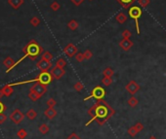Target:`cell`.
<instances>
[{"label":"cell","instance_id":"6da1fadb","mask_svg":"<svg viewBox=\"0 0 166 139\" xmlns=\"http://www.w3.org/2000/svg\"><path fill=\"white\" fill-rule=\"evenodd\" d=\"M88 114L91 116V120L85 124V126H89L92 122L96 121L100 126H103L110 118L114 115V110L110 107L104 99L97 100V102L89 109Z\"/></svg>","mask_w":166,"mask_h":139},{"label":"cell","instance_id":"7a4b0ae2","mask_svg":"<svg viewBox=\"0 0 166 139\" xmlns=\"http://www.w3.org/2000/svg\"><path fill=\"white\" fill-rule=\"evenodd\" d=\"M23 53H25V56H28V58H30V60H36V58L42 53L43 50H42L40 45L37 43L35 40H31V41L23 48Z\"/></svg>","mask_w":166,"mask_h":139},{"label":"cell","instance_id":"3957f363","mask_svg":"<svg viewBox=\"0 0 166 139\" xmlns=\"http://www.w3.org/2000/svg\"><path fill=\"white\" fill-rule=\"evenodd\" d=\"M129 16L131 17V19L135 20V23H136V30L137 33L140 34V28H139V19L141 18L142 16V9L138 6H132L129 8Z\"/></svg>","mask_w":166,"mask_h":139},{"label":"cell","instance_id":"277c9868","mask_svg":"<svg viewBox=\"0 0 166 139\" xmlns=\"http://www.w3.org/2000/svg\"><path fill=\"white\" fill-rule=\"evenodd\" d=\"M105 95H106L105 89L102 88V87L97 86V87H95L93 89H92L91 95H90L89 96H87V97H85L84 100L86 101V100L91 99V98H95L96 100H101V99H104Z\"/></svg>","mask_w":166,"mask_h":139},{"label":"cell","instance_id":"5b68a950","mask_svg":"<svg viewBox=\"0 0 166 139\" xmlns=\"http://www.w3.org/2000/svg\"><path fill=\"white\" fill-rule=\"evenodd\" d=\"M53 76H52L51 73H49L48 71H43L41 72L40 74L37 76L36 79H34L33 81L34 82H39V83L45 85V86H47V85H49L50 83L52 82V80H53Z\"/></svg>","mask_w":166,"mask_h":139},{"label":"cell","instance_id":"8992f818","mask_svg":"<svg viewBox=\"0 0 166 139\" xmlns=\"http://www.w3.org/2000/svg\"><path fill=\"white\" fill-rule=\"evenodd\" d=\"M25 115L23 114V112H21L19 109L14 110V111L10 114V116H9L10 120L15 124H20V122H22L23 119H25Z\"/></svg>","mask_w":166,"mask_h":139},{"label":"cell","instance_id":"52a82bcc","mask_svg":"<svg viewBox=\"0 0 166 139\" xmlns=\"http://www.w3.org/2000/svg\"><path fill=\"white\" fill-rule=\"evenodd\" d=\"M29 91H33V93H37V95H38L40 97H41V96L43 95L44 93H46L47 88H46V86H45V85L39 83V82H36V83H35L34 85H32V86L30 87Z\"/></svg>","mask_w":166,"mask_h":139},{"label":"cell","instance_id":"ba28073f","mask_svg":"<svg viewBox=\"0 0 166 139\" xmlns=\"http://www.w3.org/2000/svg\"><path fill=\"white\" fill-rule=\"evenodd\" d=\"M125 89H126V91L130 93V95H134L135 93H136L137 91H138L139 89H140V86H139V84L137 83L136 81H133V80H132V81H130L129 83L126 85Z\"/></svg>","mask_w":166,"mask_h":139},{"label":"cell","instance_id":"9c48e42d","mask_svg":"<svg viewBox=\"0 0 166 139\" xmlns=\"http://www.w3.org/2000/svg\"><path fill=\"white\" fill-rule=\"evenodd\" d=\"M64 53H65L68 58H72V56H74L77 54V48L75 47V45L70 43V44L66 45V46L65 47V49H64Z\"/></svg>","mask_w":166,"mask_h":139},{"label":"cell","instance_id":"30bf717a","mask_svg":"<svg viewBox=\"0 0 166 139\" xmlns=\"http://www.w3.org/2000/svg\"><path fill=\"white\" fill-rule=\"evenodd\" d=\"M36 67L38 68L41 72L48 71L50 68L52 67V63H51V61L45 60H42L41 58V60H39L38 62L36 63Z\"/></svg>","mask_w":166,"mask_h":139},{"label":"cell","instance_id":"8fae6325","mask_svg":"<svg viewBox=\"0 0 166 139\" xmlns=\"http://www.w3.org/2000/svg\"><path fill=\"white\" fill-rule=\"evenodd\" d=\"M51 74H52V76H53L54 79L59 80V79H61L62 77H63L64 75L66 74V71L64 70V68L59 67V66H55V67L52 68Z\"/></svg>","mask_w":166,"mask_h":139},{"label":"cell","instance_id":"7c38bea8","mask_svg":"<svg viewBox=\"0 0 166 139\" xmlns=\"http://www.w3.org/2000/svg\"><path fill=\"white\" fill-rule=\"evenodd\" d=\"M119 46L121 47V49H122L123 51L127 52V51H129L130 49H131L132 47H133V42L130 39L123 38L121 41L119 42Z\"/></svg>","mask_w":166,"mask_h":139},{"label":"cell","instance_id":"4fadbf2b","mask_svg":"<svg viewBox=\"0 0 166 139\" xmlns=\"http://www.w3.org/2000/svg\"><path fill=\"white\" fill-rule=\"evenodd\" d=\"M44 115H45V117L47 118V119H49V120H52V119H54L56 116H57V111L54 108H50L48 107V109H46L44 111Z\"/></svg>","mask_w":166,"mask_h":139},{"label":"cell","instance_id":"5bb4252c","mask_svg":"<svg viewBox=\"0 0 166 139\" xmlns=\"http://www.w3.org/2000/svg\"><path fill=\"white\" fill-rule=\"evenodd\" d=\"M3 64L5 65V67H7L9 69L8 71H10V69L12 67L15 66L16 63H15V60H14L13 58H11V56H7L3 61Z\"/></svg>","mask_w":166,"mask_h":139},{"label":"cell","instance_id":"9a60e30c","mask_svg":"<svg viewBox=\"0 0 166 139\" xmlns=\"http://www.w3.org/2000/svg\"><path fill=\"white\" fill-rule=\"evenodd\" d=\"M8 3L12 8L19 9L23 4V0H8Z\"/></svg>","mask_w":166,"mask_h":139},{"label":"cell","instance_id":"2e32d148","mask_svg":"<svg viewBox=\"0 0 166 139\" xmlns=\"http://www.w3.org/2000/svg\"><path fill=\"white\" fill-rule=\"evenodd\" d=\"M136 1H138V0H119L118 3H119L124 9H128V8H130L132 4Z\"/></svg>","mask_w":166,"mask_h":139},{"label":"cell","instance_id":"e0dca14e","mask_svg":"<svg viewBox=\"0 0 166 139\" xmlns=\"http://www.w3.org/2000/svg\"><path fill=\"white\" fill-rule=\"evenodd\" d=\"M115 20L117 21L118 23H120V24H123V23H124L127 21V16L125 15L123 12H120V13H118L117 15H116Z\"/></svg>","mask_w":166,"mask_h":139},{"label":"cell","instance_id":"ac0fdd59","mask_svg":"<svg viewBox=\"0 0 166 139\" xmlns=\"http://www.w3.org/2000/svg\"><path fill=\"white\" fill-rule=\"evenodd\" d=\"M25 117H27L28 120L32 121V120H34L35 118L37 117V113L35 112L33 109H29L27 113H25Z\"/></svg>","mask_w":166,"mask_h":139},{"label":"cell","instance_id":"d6986e66","mask_svg":"<svg viewBox=\"0 0 166 139\" xmlns=\"http://www.w3.org/2000/svg\"><path fill=\"white\" fill-rule=\"evenodd\" d=\"M2 91H3L4 93V95L5 96H11L12 93H13V88H12L11 86H4L3 88H2Z\"/></svg>","mask_w":166,"mask_h":139},{"label":"cell","instance_id":"ffe728a7","mask_svg":"<svg viewBox=\"0 0 166 139\" xmlns=\"http://www.w3.org/2000/svg\"><path fill=\"white\" fill-rule=\"evenodd\" d=\"M38 130H39V132H41L42 134H46V133H48V132H49L50 128L48 126V124H40V126H39Z\"/></svg>","mask_w":166,"mask_h":139},{"label":"cell","instance_id":"44dd1931","mask_svg":"<svg viewBox=\"0 0 166 139\" xmlns=\"http://www.w3.org/2000/svg\"><path fill=\"white\" fill-rule=\"evenodd\" d=\"M103 74L105 77H112L113 75H114V70L110 67H106V69L104 70Z\"/></svg>","mask_w":166,"mask_h":139},{"label":"cell","instance_id":"7402d4cb","mask_svg":"<svg viewBox=\"0 0 166 139\" xmlns=\"http://www.w3.org/2000/svg\"><path fill=\"white\" fill-rule=\"evenodd\" d=\"M68 27L70 28V30H76L78 27V23L75 20H72L70 22H68Z\"/></svg>","mask_w":166,"mask_h":139},{"label":"cell","instance_id":"603a6c76","mask_svg":"<svg viewBox=\"0 0 166 139\" xmlns=\"http://www.w3.org/2000/svg\"><path fill=\"white\" fill-rule=\"evenodd\" d=\"M17 136H18L20 139H25V137L27 136V130H25V128H21L18 130V132H17Z\"/></svg>","mask_w":166,"mask_h":139},{"label":"cell","instance_id":"cb8c5ba5","mask_svg":"<svg viewBox=\"0 0 166 139\" xmlns=\"http://www.w3.org/2000/svg\"><path fill=\"white\" fill-rule=\"evenodd\" d=\"M138 103H139V100L136 97H134V96H132V97H130L128 99V104L131 106V107H136L138 105Z\"/></svg>","mask_w":166,"mask_h":139},{"label":"cell","instance_id":"d4e9b609","mask_svg":"<svg viewBox=\"0 0 166 139\" xmlns=\"http://www.w3.org/2000/svg\"><path fill=\"white\" fill-rule=\"evenodd\" d=\"M42 60L51 61L52 60H53V55H52L50 52H44V53L42 54Z\"/></svg>","mask_w":166,"mask_h":139},{"label":"cell","instance_id":"484cf974","mask_svg":"<svg viewBox=\"0 0 166 139\" xmlns=\"http://www.w3.org/2000/svg\"><path fill=\"white\" fill-rule=\"evenodd\" d=\"M66 65V61L64 60L63 58H58V60L56 61V66H59V67H62L64 68Z\"/></svg>","mask_w":166,"mask_h":139},{"label":"cell","instance_id":"4316f807","mask_svg":"<svg viewBox=\"0 0 166 139\" xmlns=\"http://www.w3.org/2000/svg\"><path fill=\"white\" fill-rule=\"evenodd\" d=\"M28 98L31 99L32 101H36V100L39 99L40 96L37 95V93H33V91H29V93H28Z\"/></svg>","mask_w":166,"mask_h":139},{"label":"cell","instance_id":"83f0119b","mask_svg":"<svg viewBox=\"0 0 166 139\" xmlns=\"http://www.w3.org/2000/svg\"><path fill=\"white\" fill-rule=\"evenodd\" d=\"M102 83H103L104 86L108 87L112 84V79H111V77H105V78H103V80H102Z\"/></svg>","mask_w":166,"mask_h":139},{"label":"cell","instance_id":"f1b7e54d","mask_svg":"<svg viewBox=\"0 0 166 139\" xmlns=\"http://www.w3.org/2000/svg\"><path fill=\"white\" fill-rule=\"evenodd\" d=\"M29 23H31V25L32 26H38L39 25V23H40V20L37 17H32L31 19H30V21H29Z\"/></svg>","mask_w":166,"mask_h":139},{"label":"cell","instance_id":"f546056e","mask_svg":"<svg viewBox=\"0 0 166 139\" xmlns=\"http://www.w3.org/2000/svg\"><path fill=\"white\" fill-rule=\"evenodd\" d=\"M128 134H129L130 136H132V137H134V136H136L137 134H138V130H137L136 128H135V126H131L129 129H128Z\"/></svg>","mask_w":166,"mask_h":139},{"label":"cell","instance_id":"4dcf8cb0","mask_svg":"<svg viewBox=\"0 0 166 139\" xmlns=\"http://www.w3.org/2000/svg\"><path fill=\"white\" fill-rule=\"evenodd\" d=\"M138 3H139L140 6L146 8V7H148L149 5V3H151V0H138Z\"/></svg>","mask_w":166,"mask_h":139},{"label":"cell","instance_id":"1f68e13d","mask_svg":"<svg viewBox=\"0 0 166 139\" xmlns=\"http://www.w3.org/2000/svg\"><path fill=\"white\" fill-rule=\"evenodd\" d=\"M75 60H76V61H78V62H82V61L85 60L84 54H82V53H77L76 55H75Z\"/></svg>","mask_w":166,"mask_h":139},{"label":"cell","instance_id":"d6a6232c","mask_svg":"<svg viewBox=\"0 0 166 139\" xmlns=\"http://www.w3.org/2000/svg\"><path fill=\"white\" fill-rule=\"evenodd\" d=\"M73 87H74L75 91H78V93H79V91H81L82 89H83V88H84V86H83V84L81 83V82H77V83H75V85Z\"/></svg>","mask_w":166,"mask_h":139},{"label":"cell","instance_id":"836d02e7","mask_svg":"<svg viewBox=\"0 0 166 139\" xmlns=\"http://www.w3.org/2000/svg\"><path fill=\"white\" fill-rule=\"evenodd\" d=\"M131 35H132L131 31L128 30V29H124L122 31V37L123 38H125V39H129L130 37H131Z\"/></svg>","mask_w":166,"mask_h":139},{"label":"cell","instance_id":"e575fe53","mask_svg":"<svg viewBox=\"0 0 166 139\" xmlns=\"http://www.w3.org/2000/svg\"><path fill=\"white\" fill-rule=\"evenodd\" d=\"M56 104H57V102L54 98H49V99L47 100V105H48V107L50 108H54L56 106Z\"/></svg>","mask_w":166,"mask_h":139},{"label":"cell","instance_id":"d590c367","mask_svg":"<svg viewBox=\"0 0 166 139\" xmlns=\"http://www.w3.org/2000/svg\"><path fill=\"white\" fill-rule=\"evenodd\" d=\"M50 7H51V9L53 11H58L59 9L61 8V5L59 4V2L55 1V2H53V3L51 4V6H50Z\"/></svg>","mask_w":166,"mask_h":139},{"label":"cell","instance_id":"8d00e7d4","mask_svg":"<svg viewBox=\"0 0 166 139\" xmlns=\"http://www.w3.org/2000/svg\"><path fill=\"white\" fill-rule=\"evenodd\" d=\"M84 56H85V60H90V58L93 56V54H92V52L90 50H86L84 52Z\"/></svg>","mask_w":166,"mask_h":139},{"label":"cell","instance_id":"74e56055","mask_svg":"<svg viewBox=\"0 0 166 139\" xmlns=\"http://www.w3.org/2000/svg\"><path fill=\"white\" fill-rule=\"evenodd\" d=\"M134 126H135V128L138 130V132H140V131H142L144 129V126L142 122H137V124H134Z\"/></svg>","mask_w":166,"mask_h":139},{"label":"cell","instance_id":"f35d334b","mask_svg":"<svg viewBox=\"0 0 166 139\" xmlns=\"http://www.w3.org/2000/svg\"><path fill=\"white\" fill-rule=\"evenodd\" d=\"M7 120V116L4 113H0V124H3L5 122V121Z\"/></svg>","mask_w":166,"mask_h":139},{"label":"cell","instance_id":"ab89813d","mask_svg":"<svg viewBox=\"0 0 166 139\" xmlns=\"http://www.w3.org/2000/svg\"><path fill=\"white\" fill-rule=\"evenodd\" d=\"M70 1H72L75 6H79V5H81L85 0H70Z\"/></svg>","mask_w":166,"mask_h":139},{"label":"cell","instance_id":"60d3db41","mask_svg":"<svg viewBox=\"0 0 166 139\" xmlns=\"http://www.w3.org/2000/svg\"><path fill=\"white\" fill-rule=\"evenodd\" d=\"M66 139H81V138H80L79 136H78L75 132H72V133L70 134V135L68 136V137L66 138Z\"/></svg>","mask_w":166,"mask_h":139},{"label":"cell","instance_id":"b9f144b4","mask_svg":"<svg viewBox=\"0 0 166 139\" xmlns=\"http://www.w3.org/2000/svg\"><path fill=\"white\" fill-rule=\"evenodd\" d=\"M5 109H6V107H5V106H4L3 104H2L1 102H0V113H3V111H4V110H5Z\"/></svg>","mask_w":166,"mask_h":139},{"label":"cell","instance_id":"7bdbcfd3","mask_svg":"<svg viewBox=\"0 0 166 139\" xmlns=\"http://www.w3.org/2000/svg\"><path fill=\"white\" fill-rule=\"evenodd\" d=\"M3 96H4V93H3V91H2V89H0V99H1Z\"/></svg>","mask_w":166,"mask_h":139},{"label":"cell","instance_id":"ee69618b","mask_svg":"<svg viewBox=\"0 0 166 139\" xmlns=\"http://www.w3.org/2000/svg\"><path fill=\"white\" fill-rule=\"evenodd\" d=\"M149 139H157V138H156L155 136H151V137H149Z\"/></svg>","mask_w":166,"mask_h":139},{"label":"cell","instance_id":"f6af8a7d","mask_svg":"<svg viewBox=\"0 0 166 139\" xmlns=\"http://www.w3.org/2000/svg\"><path fill=\"white\" fill-rule=\"evenodd\" d=\"M116 1H117V2H118V1H119V0H116Z\"/></svg>","mask_w":166,"mask_h":139},{"label":"cell","instance_id":"bcb514c9","mask_svg":"<svg viewBox=\"0 0 166 139\" xmlns=\"http://www.w3.org/2000/svg\"><path fill=\"white\" fill-rule=\"evenodd\" d=\"M90 1H92V0H90Z\"/></svg>","mask_w":166,"mask_h":139}]
</instances>
